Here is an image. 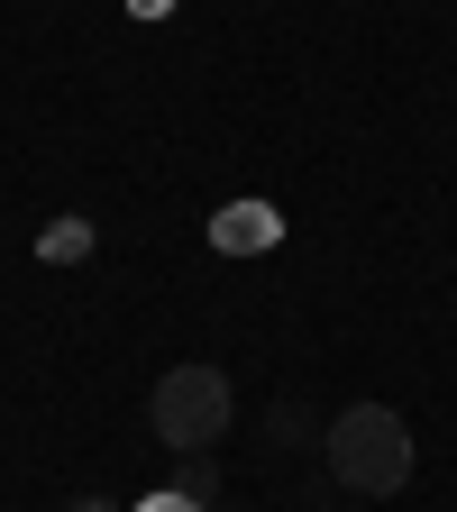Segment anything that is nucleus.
<instances>
[{
    "label": "nucleus",
    "mask_w": 457,
    "mask_h": 512,
    "mask_svg": "<svg viewBox=\"0 0 457 512\" xmlns=\"http://www.w3.org/2000/svg\"><path fill=\"white\" fill-rule=\"evenodd\" d=\"M74 512H119V503H101V494H83V503H74Z\"/></svg>",
    "instance_id": "7"
},
{
    "label": "nucleus",
    "mask_w": 457,
    "mask_h": 512,
    "mask_svg": "<svg viewBox=\"0 0 457 512\" xmlns=\"http://www.w3.org/2000/svg\"><path fill=\"white\" fill-rule=\"evenodd\" d=\"M147 421H156V439L165 448H183V458H202L211 439H229V421H238V394H229V375L220 366H165L156 375V394H147Z\"/></svg>",
    "instance_id": "2"
},
{
    "label": "nucleus",
    "mask_w": 457,
    "mask_h": 512,
    "mask_svg": "<svg viewBox=\"0 0 457 512\" xmlns=\"http://www.w3.org/2000/svg\"><path fill=\"white\" fill-rule=\"evenodd\" d=\"M320 448H330V476H339L348 494H375V503L403 494V485H412V458H421V448H412V421H403L394 403H348Z\"/></svg>",
    "instance_id": "1"
},
{
    "label": "nucleus",
    "mask_w": 457,
    "mask_h": 512,
    "mask_svg": "<svg viewBox=\"0 0 457 512\" xmlns=\"http://www.w3.org/2000/svg\"><path fill=\"white\" fill-rule=\"evenodd\" d=\"M128 10H147V19H165V10H174V0H128Z\"/></svg>",
    "instance_id": "6"
},
{
    "label": "nucleus",
    "mask_w": 457,
    "mask_h": 512,
    "mask_svg": "<svg viewBox=\"0 0 457 512\" xmlns=\"http://www.w3.org/2000/svg\"><path fill=\"white\" fill-rule=\"evenodd\" d=\"M138 512H202V503H192V494H174V485H165V494H156V503H138Z\"/></svg>",
    "instance_id": "5"
},
{
    "label": "nucleus",
    "mask_w": 457,
    "mask_h": 512,
    "mask_svg": "<svg viewBox=\"0 0 457 512\" xmlns=\"http://www.w3.org/2000/svg\"><path fill=\"white\" fill-rule=\"evenodd\" d=\"M174 494H192V503H220V476H211V467H202V458H192V467H183V476H174Z\"/></svg>",
    "instance_id": "4"
},
{
    "label": "nucleus",
    "mask_w": 457,
    "mask_h": 512,
    "mask_svg": "<svg viewBox=\"0 0 457 512\" xmlns=\"http://www.w3.org/2000/svg\"><path fill=\"white\" fill-rule=\"evenodd\" d=\"M211 238H220L229 256H238V247L256 256V247H275V211H266V202H229V211L211 220Z\"/></svg>",
    "instance_id": "3"
}]
</instances>
